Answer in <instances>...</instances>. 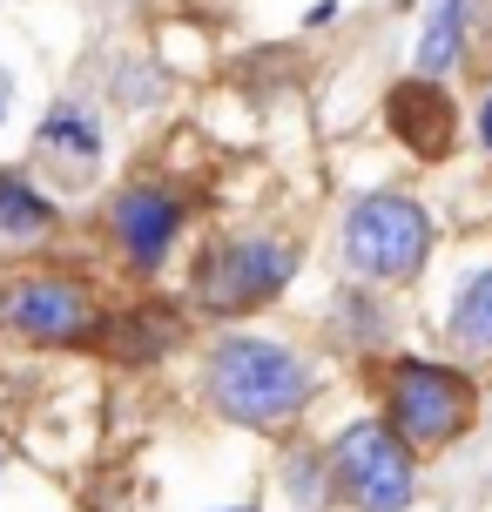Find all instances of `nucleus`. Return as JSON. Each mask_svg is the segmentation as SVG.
Masks as SVG:
<instances>
[{
	"label": "nucleus",
	"mask_w": 492,
	"mask_h": 512,
	"mask_svg": "<svg viewBox=\"0 0 492 512\" xmlns=\"http://www.w3.org/2000/svg\"><path fill=\"white\" fill-rule=\"evenodd\" d=\"M209 405L236 425H290L311 405V364L270 337H223L209 351Z\"/></svg>",
	"instance_id": "f257e3e1"
},
{
	"label": "nucleus",
	"mask_w": 492,
	"mask_h": 512,
	"mask_svg": "<svg viewBox=\"0 0 492 512\" xmlns=\"http://www.w3.org/2000/svg\"><path fill=\"white\" fill-rule=\"evenodd\" d=\"M0 324L27 344H48V351H81L102 337V304L81 277L61 270H27V277L0 283Z\"/></svg>",
	"instance_id": "f03ea898"
},
{
	"label": "nucleus",
	"mask_w": 492,
	"mask_h": 512,
	"mask_svg": "<svg viewBox=\"0 0 492 512\" xmlns=\"http://www.w3.org/2000/svg\"><path fill=\"white\" fill-rule=\"evenodd\" d=\"M432 250V216L412 196H358L344 216V263L371 283H405Z\"/></svg>",
	"instance_id": "7ed1b4c3"
},
{
	"label": "nucleus",
	"mask_w": 492,
	"mask_h": 512,
	"mask_svg": "<svg viewBox=\"0 0 492 512\" xmlns=\"http://www.w3.org/2000/svg\"><path fill=\"white\" fill-rule=\"evenodd\" d=\"M385 425L405 445H452L472 425V384L466 371L432 358H398L385 371Z\"/></svg>",
	"instance_id": "20e7f679"
},
{
	"label": "nucleus",
	"mask_w": 492,
	"mask_h": 512,
	"mask_svg": "<svg viewBox=\"0 0 492 512\" xmlns=\"http://www.w3.org/2000/svg\"><path fill=\"white\" fill-rule=\"evenodd\" d=\"M297 277V250L277 243V236H236V243H216L196 263V304L209 317H243V310L270 304L284 283Z\"/></svg>",
	"instance_id": "39448f33"
},
{
	"label": "nucleus",
	"mask_w": 492,
	"mask_h": 512,
	"mask_svg": "<svg viewBox=\"0 0 492 512\" xmlns=\"http://www.w3.org/2000/svg\"><path fill=\"white\" fill-rule=\"evenodd\" d=\"M331 486L351 499L358 512H405L412 506V445L378 425V418H364V425H344L331 445Z\"/></svg>",
	"instance_id": "423d86ee"
},
{
	"label": "nucleus",
	"mask_w": 492,
	"mask_h": 512,
	"mask_svg": "<svg viewBox=\"0 0 492 512\" xmlns=\"http://www.w3.org/2000/svg\"><path fill=\"white\" fill-rule=\"evenodd\" d=\"M108 236H115V250L129 256L135 270H156L182 236V203L169 189H156V182H135V189H122L108 203Z\"/></svg>",
	"instance_id": "0eeeda50"
},
{
	"label": "nucleus",
	"mask_w": 492,
	"mask_h": 512,
	"mask_svg": "<svg viewBox=\"0 0 492 512\" xmlns=\"http://www.w3.org/2000/svg\"><path fill=\"white\" fill-rule=\"evenodd\" d=\"M385 122H391V135L412 155H425V162H439V155L452 149V95H445L432 75L398 81L385 95Z\"/></svg>",
	"instance_id": "6e6552de"
},
{
	"label": "nucleus",
	"mask_w": 492,
	"mask_h": 512,
	"mask_svg": "<svg viewBox=\"0 0 492 512\" xmlns=\"http://www.w3.org/2000/svg\"><path fill=\"white\" fill-rule=\"evenodd\" d=\"M102 344L108 358H122V364H149L162 358L169 344H176V317H156V310H122V317H102Z\"/></svg>",
	"instance_id": "1a4fd4ad"
},
{
	"label": "nucleus",
	"mask_w": 492,
	"mask_h": 512,
	"mask_svg": "<svg viewBox=\"0 0 492 512\" xmlns=\"http://www.w3.org/2000/svg\"><path fill=\"white\" fill-rule=\"evenodd\" d=\"M466 7L472 0H432L425 14V34H418V75H452L466 61Z\"/></svg>",
	"instance_id": "9d476101"
},
{
	"label": "nucleus",
	"mask_w": 492,
	"mask_h": 512,
	"mask_svg": "<svg viewBox=\"0 0 492 512\" xmlns=\"http://www.w3.org/2000/svg\"><path fill=\"white\" fill-rule=\"evenodd\" d=\"M445 331H452V344H459L466 358H492V270H472L466 277L459 304L445 317Z\"/></svg>",
	"instance_id": "9b49d317"
},
{
	"label": "nucleus",
	"mask_w": 492,
	"mask_h": 512,
	"mask_svg": "<svg viewBox=\"0 0 492 512\" xmlns=\"http://www.w3.org/2000/svg\"><path fill=\"white\" fill-rule=\"evenodd\" d=\"M34 142L48 155H68V162H95V155H102V128H95L88 108L61 102V108H48V122L34 128Z\"/></svg>",
	"instance_id": "f8f14e48"
},
{
	"label": "nucleus",
	"mask_w": 492,
	"mask_h": 512,
	"mask_svg": "<svg viewBox=\"0 0 492 512\" xmlns=\"http://www.w3.org/2000/svg\"><path fill=\"white\" fill-rule=\"evenodd\" d=\"M0 230H7V236H41V230H54V203L27 176H14V169H0Z\"/></svg>",
	"instance_id": "ddd939ff"
},
{
	"label": "nucleus",
	"mask_w": 492,
	"mask_h": 512,
	"mask_svg": "<svg viewBox=\"0 0 492 512\" xmlns=\"http://www.w3.org/2000/svg\"><path fill=\"white\" fill-rule=\"evenodd\" d=\"M324 21H337V0H317L311 14H304V27H324Z\"/></svg>",
	"instance_id": "4468645a"
},
{
	"label": "nucleus",
	"mask_w": 492,
	"mask_h": 512,
	"mask_svg": "<svg viewBox=\"0 0 492 512\" xmlns=\"http://www.w3.org/2000/svg\"><path fill=\"white\" fill-rule=\"evenodd\" d=\"M7 108H14V81H7V68H0V122H7Z\"/></svg>",
	"instance_id": "2eb2a0df"
},
{
	"label": "nucleus",
	"mask_w": 492,
	"mask_h": 512,
	"mask_svg": "<svg viewBox=\"0 0 492 512\" xmlns=\"http://www.w3.org/2000/svg\"><path fill=\"white\" fill-rule=\"evenodd\" d=\"M479 135H486V149H492V102L479 108Z\"/></svg>",
	"instance_id": "dca6fc26"
},
{
	"label": "nucleus",
	"mask_w": 492,
	"mask_h": 512,
	"mask_svg": "<svg viewBox=\"0 0 492 512\" xmlns=\"http://www.w3.org/2000/svg\"><path fill=\"white\" fill-rule=\"evenodd\" d=\"M236 512H250V506H236Z\"/></svg>",
	"instance_id": "f3484780"
}]
</instances>
